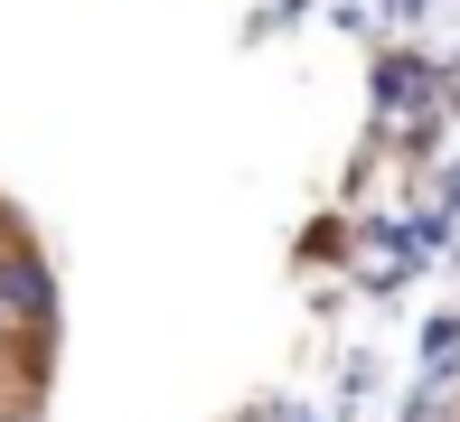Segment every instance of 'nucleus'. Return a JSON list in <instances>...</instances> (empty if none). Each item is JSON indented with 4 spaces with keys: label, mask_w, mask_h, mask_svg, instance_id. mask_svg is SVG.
I'll return each mask as SVG.
<instances>
[{
    "label": "nucleus",
    "mask_w": 460,
    "mask_h": 422,
    "mask_svg": "<svg viewBox=\"0 0 460 422\" xmlns=\"http://www.w3.org/2000/svg\"><path fill=\"white\" fill-rule=\"evenodd\" d=\"M0 320H48V272H38L29 253L0 263Z\"/></svg>",
    "instance_id": "1"
}]
</instances>
